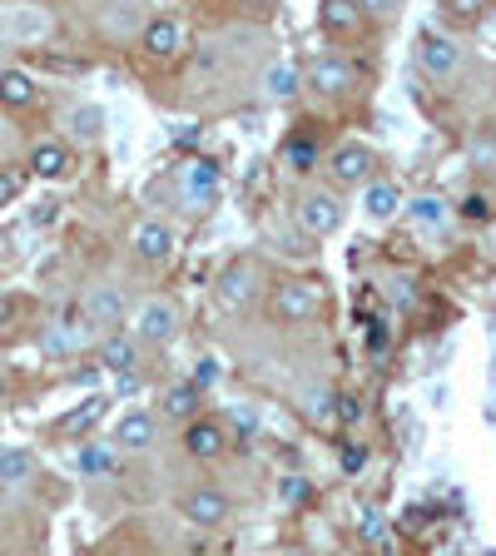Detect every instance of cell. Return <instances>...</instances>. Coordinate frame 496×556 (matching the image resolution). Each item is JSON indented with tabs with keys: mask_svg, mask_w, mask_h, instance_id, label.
Returning a JSON list of instances; mask_svg holds the SVG:
<instances>
[{
	"mask_svg": "<svg viewBox=\"0 0 496 556\" xmlns=\"http://www.w3.org/2000/svg\"><path fill=\"white\" fill-rule=\"evenodd\" d=\"M417 65H422L432 80H457V70H462V45L447 40V35H422V40H417Z\"/></svg>",
	"mask_w": 496,
	"mask_h": 556,
	"instance_id": "obj_7",
	"label": "cell"
},
{
	"mask_svg": "<svg viewBox=\"0 0 496 556\" xmlns=\"http://www.w3.org/2000/svg\"><path fill=\"white\" fill-rule=\"evenodd\" d=\"M65 135L75 139V144H95V139L105 135V110L100 105H75L65 115Z\"/></svg>",
	"mask_w": 496,
	"mask_h": 556,
	"instance_id": "obj_20",
	"label": "cell"
},
{
	"mask_svg": "<svg viewBox=\"0 0 496 556\" xmlns=\"http://www.w3.org/2000/svg\"><path fill=\"white\" fill-rule=\"evenodd\" d=\"M35 477V457L25 452V447H0V482L5 487H20V482H30Z\"/></svg>",
	"mask_w": 496,
	"mask_h": 556,
	"instance_id": "obj_23",
	"label": "cell"
},
{
	"mask_svg": "<svg viewBox=\"0 0 496 556\" xmlns=\"http://www.w3.org/2000/svg\"><path fill=\"white\" fill-rule=\"evenodd\" d=\"M40 348H45V358H70V353L80 348V333H75L70 323H50V328L40 333Z\"/></svg>",
	"mask_w": 496,
	"mask_h": 556,
	"instance_id": "obj_28",
	"label": "cell"
},
{
	"mask_svg": "<svg viewBox=\"0 0 496 556\" xmlns=\"http://www.w3.org/2000/svg\"><path fill=\"white\" fill-rule=\"evenodd\" d=\"M214 373H219V368H214V358H204V363H199V378H194V388H199V383H209Z\"/></svg>",
	"mask_w": 496,
	"mask_h": 556,
	"instance_id": "obj_37",
	"label": "cell"
},
{
	"mask_svg": "<svg viewBox=\"0 0 496 556\" xmlns=\"http://www.w3.org/2000/svg\"><path fill=\"white\" fill-rule=\"evenodd\" d=\"M224 447H229V432H224L219 422H209V417H194V422L184 427V452H189V457H199V462H214Z\"/></svg>",
	"mask_w": 496,
	"mask_h": 556,
	"instance_id": "obj_11",
	"label": "cell"
},
{
	"mask_svg": "<svg viewBox=\"0 0 496 556\" xmlns=\"http://www.w3.org/2000/svg\"><path fill=\"white\" fill-rule=\"evenodd\" d=\"M303 413L313 417V422H333V417H338V398L323 393V388H308V393H303Z\"/></svg>",
	"mask_w": 496,
	"mask_h": 556,
	"instance_id": "obj_32",
	"label": "cell"
},
{
	"mask_svg": "<svg viewBox=\"0 0 496 556\" xmlns=\"http://www.w3.org/2000/svg\"><path fill=\"white\" fill-rule=\"evenodd\" d=\"M318 303H323L318 283H303V278H288V283H278V293H273V313H278L283 323H308V318H318Z\"/></svg>",
	"mask_w": 496,
	"mask_h": 556,
	"instance_id": "obj_4",
	"label": "cell"
},
{
	"mask_svg": "<svg viewBox=\"0 0 496 556\" xmlns=\"http://www.w3.org/2000/svg\"><path fill=\"white\" fill-rule=\"evenodd\" d=\"M358 413H363V408H358L353 398H338V417H343V422H358Z\"/></svg>",
	"mask_w": 496,
	"mask_h": 556,
	"instance_id": "obj_36",
	"label": "cell"
},
{
	"mask_svg": "<svg viewBox=\"0 0 496 556\" xmlns=\"http://www.w3.org/2000/svg\"><path fill=\"white\" fill-rule=\"evenodd\" d=\"M402 189L392 184V179H372L368 189H363V219L368 224H387V219H397L402 214Z\"/></svg>",
	"mask_w": 496,
	"mask_h": 556,
	"instance_id": "obj_12",
	"label": "cell"
},
{
	"mask_svg": "<svg viewBox=\"0 0 496 556\" xmlns=\"http://www.w3.org/2000/svg\"><path fill=\"white\" fill-rule=\"evenodd\" d=\"M318 15H323L328 30H358V20H363V10H358V5H343V0H328Z\"/></svg>",
	"mask_w": 496,
	"mask_h": 556,
	"instance_id": "obj_30",
	"label": "cell"
},
{
	"mask_svg": "<svg viewBox=\"0 0 496 556\" xmlns=\"http://www.w3.org/2000/svg\"><path fill=\"white\" fill-rule=\"evenodd\" d=\"M105 408H110V398H85V403H80L75 413L60 417V432H65V437H80L85 427H95V422L105 417Z\"/></svg>",
	"mask_w": 496,
	"mask_h": 556,
	"instance_id": "obj_25",
	"label": "cell"
},
{
	"mask_svg": "<svg viewBox=\"0 0 496 556\" xmlns=\"http://www.w3.org/2000/svg\"><path fill=\"white\" fill-rule=\"evenodd\" d=\"M358 537H363L368 547H377V552H387V547H392V532H387L382 512H363V517H358Z\"/></svg>",
	"mask_w": 496,
	"mask_h": 556,
	"instance_id": "obj_31",
	"label": "cell"
},
{
	"mask_svg": "<svg viewBox=\"0 0 496 556\" xmlns=\"http://www.w3.org/2000/svg\"><path fill=\"white\" fill-rule=\"evenodd\" d=\"M353 80H358V70H353L348 60H338V55H323V60L308 70V85H313L318 95H328V100H333V95H348Z\"/></svg>",
	"mask_w": 496,
	"mask_h": 556,
	"instance_id": "obj_10",
	"label": "cell"
},
{
	"mask_svg": "<svg viewBox=\"0 0 496 556\" xmlns=\"http://www.w3.org/2000/svg\"><path fill=\"white\" fill-rule=\"evenodd\" d=\"M293 214H298L303 234H333L343 224V199L333 189H303V199H298Z\"/></svg>",
	"mask_w": 496,
	"mask_h": 556,
	"instance_id": "obj_3",
	"label": "cell"
},
{
	"mask_svg": "<svg viewBox=\"0 0 496 556\" xmlns=\"http://www.w3.org/2000/svg\"><path fill=\"white\" fill-rule=\"evenodd\" d=\"M492 254H496V239H492Z\"/></svg>",
	"mask_w": 496,
	"mask_h": 556,
	"instance_id": "obj_43",
	"label": "cell"
},
{
	"mask_svg": "<svg viewBox=\"0 0 496 556\" xmlns=\"http://www.w3.org/2000/svg\"><path fill=\"white\" fill-rule=\"evenodd\" d=\"M134 254H139L144 264H164V259L174 254V229H169L164 219H144V224L134 229Z\"/></svg>",
	"mask_w": 496,
	"mask_h": 556,
	"instance_id": "obj_13",
	"label": "cell"
},
{
	"mask_svg": "<svg viewBox=\"0 0 496 556\" xmlns=\"http://www.w3.org/2000/svg\"><path fill=\"white\" fill-rule=\"evenodd\" d=\"M0 398H5V378H0Z\"/></svg>",
	"mask_w": 496,
	"mask_h": 556,
	"instance_id": "obj_41",
	"label": "cell"
},
{
	"mask_svg": "<svg viewBox=\"0 0 496 556\" xmlns=\"http://www.w3.org/2000/svg\"><path fill=\"white\" fill-rule=\"evenodd\" d=\"M115 462H120V447H115V442H85V447H80V472H90V477L115 472Z\"/></svg>",
	"mask_w": 496,
	"mask_h": 556,
	"instance_id": "obj_27",
	"label": "cell"
},
{
	"mask_svg": "<svg viewBox=\"0 0 496 556\" xmlns=\"http://www.w3.org/2000/svg\"><path fill=\"white\" fill-rule=\"evenodd\" d=\"M179 517H184L189 527H199V532H214V527H224V522L234 517V502H229L219 487H194V492L179 497Z\"/></svg>",
	"mask_w": 496,
	"mask_h": 556,
	"instance_id": "obj_2",
	"label": "cell"
},
{
	"mask_svg": "<svg viewBox=\"0 0 496 556\" xmlns=\"http://www.w3.org/2000/svg\"><path fill=\"white\" fill-rule=\"evenodd\" d=\"M144 50L154 55V60H174L179 50H184V25L174 20V15H149V25H144Z\"/></svg>",
	"mask_w": 496,
	"mask_h": 556,
	"instance_id": "obj_9",
	"label": "cell"
},
{
	"mask_svg": "<svg viewBox=\"0 0 496 556\" xmlns=\"http://www.w3.org/2000/svg\"><path fill=\"white\" fill-rule=\"evenodd\" d=\"M214 194H219V169L209 164V159H189L184 169H179V199H184V209H209L214 204Z\"/></svg>",
	"mask_w": 496,
	"mask_h": 556,
	"instance_id": "obj_6",
	"label": "cell"
},
{
	"mask_svg": "<svg viewBox=\"0 0 496 556\" xmlns=\"http://www.w3.org/2000/svg\"><path fill=\"white\" fill-rule=\"evenodd\" d=\"M0 75H5V40H0Z\"/></svg>",
	"mask_w": 496,
	"mask_h": 556,
	"instance_id": "obj_40",
	"label": "cell"
},
{
	"mask_svg": "<svg viewBox=\"0 0 496 556\" xmlns=\"http://www.w3.org/2000/svg\"><path fill=\"white\" fill-rule=\"evenodd\" d=\"M318 154H323V149H318V139H313V135L288 139V149H283V159H288L298 174H303V169H313V164H318Z\"/></svg>",
	"mask_w": 496,
	"mask_h": 556,
	"instance_id": "obj_29",
	"label": "cell"
},
{
	"mask_svg": "<svg viewBox=\"0 0 496 556\" xmlns=\"http://www.w3.org/2000/svg\"><path fill=\"white\" fill-rule=\"evenodd\" d=\"M303 497H308V482H303V477H288V482H283V502H303Z\"/></svg>",
	"mask_w": 496,
	"mask_h": 556,
	"instance_id": "obj_35",
	"label": "cell"
},
{
	"mask_svg": "<svg viewBox=\"0 0 496 556\" xmlns=\"http://www.w3.org/2000/svg\"><path fill=\"white\" fill-rule=\"evenodd\" d=\"M154 437H159V417L149 408H129L115 422V447L120 452H144V447H154Z\"/></svg>",
	"mask_w": 496,
	"mask_h": 556,
	"instance_id": "obj_8",
	"label": "cell"
},
{
	"mask_svg": "<svg viewBox=\"0 0 496 556\" xmlns=\"http://www.w3.org/2000/svg\"><path fill=\"white\" fill-rule=\"evenodd\" d=\"M159 413L169 417V422H194L199 417V388L194 383H169L164 388V398H159Z\"/></svg>",
	"mask_w": 496,
	"mask_h": 556,
	"instance_id": "obj_18",
	"label": "cell"
},
{
	"mask_svg": "<svg viewBox=\"0 0 496 556\" xmlns=\"http://www.w3.org/2000/svg\"><path fill=\"white\" fill-rule=\"evenodd\" d=\"M0 139H5V120H0Z\"/></svg>",
	"mask_w": 496,
	"mask_h": 556,
	"instance_id": "obj_42",
	"label": "cell"
},
{
	"mask_svg": "<svg viewBox=\"0 0 496 556\" xmlns=\"http://www.w3.org/2000/svg\"><path fill=\"white\" fill-rule=\"evenodd\" d=\"M5 35L20 40V45H35V40L50 35V15H45L40 5H15V10L5 15Z\"/></svg>",
	"mask_w": 496,
	"mask_h": 556,
	"instance_id": "obj_16",
	"label": "cell"
},
{
	"mask_svg": "<svg viewBox=\"0 0 496 556\" xmlns=\"http://www.w3.org/2000/svg\"><path fill=\"white\" fill-rule=\"evenodd\" d=\"M472 164H477V169H496V135L492 130H482V135L472 139Z\"/></svg>",
	"mask_w": 496,
	"mask_h": 556,
	"instance_id": "obj_33",
	"label": "cell"
},
{
	"mask_svg": "<svg viewBox=\"0 0 496 556\" xmlns=\"http://www.w3.org/2000/svg\"><path fill=\"white\" fill-rule=\"evenodd\" d=\"M343 467H348V472H358V467H363V452H358V447H348V457H343Z\"/></svg>",
	"mask_w": 496,
	"mask_h": 556,
	"instance_id": "obj_39",
	"label": "cell"
},
{
	"mask_svg": "<svg viewBox=\"0 0 496 556\" xmlns=\"http://www.w3.org/2000/svg\"><path fill=\"white\" fill-rule=\"evenodd\" d=\"M298 85H303V70H298L293 60H278V65L263 70V95H268V100H293Z\"/></svg>",
	"mask_w": 496,
	"mask_h": 556,
	"instance_id": "obj_21",
	"label": "cell"
},
{
	"mask_svg": "<svg viewBox=\"0 0 496 556\" xmlns=\"http://www.w3.org/2000/svg\"><path fill=\"white\" fill-rule=\"evenodd\" d=\"M184 313L174 298H144L139 313H134V343H169L179 333Z\"/></svg>",
	"mask_w": 496,
	"mask_h": 556,
	"instance_id": "obj_1",
	"label": "cell"
},
{
	"mask_svg": "<svg viewBox=\"0 0 496 556\" xmlns=\"http://www.w3.org/2000/svg\"><path fill=\"white\" fill-rule=\"evenodd\" d=\"M30 100H35V80H30L25 70H5V75H0V105L25 110Z\"/></svg>",
	"mask_w": 496,
	"mask_h": 556,
	"instance_id": "obj_24",
	"label": "cell"
},
{
	"mask_svg": "<svg viewBox=\"0 0 496 556\" xmlns=\"http://www.w3.org/2000/svg\"><path fill=\"white\" fill-rule=\"evenodd\" d=\"M144 25H149V10H144V5H134V0H124V5H105V10H100V30H105V35H115V40H134V35H144Z\"/></svg>",
	"mask_w": 496,
	"mask_h": 556,
	"instance_id": "obj_14",
	"label": "cell"
},
{
	"mask_svg": "<svg viewBox=\"0 0 496 556\" xmlns=\"http://www.w3.org/2000/svg\"><path fill=\"white\" fill-rule=\"evenodd\" d=\"M253 293H258V269H253L248 259L229 264L224 278H219V303H224V308H244Z\"/></svg>",
	"mask_w": 496,
	"mask_h": 556,
	"instance_id": "obj_15",
	"label": "cell"
},
{
	"mask_svg": "<svg viewBox=\"0 0 496 556\" xmlns=\"http://www.w3.org/2000/svg\"><path fill=\"white\" fill-rule=\"evenodd\" d=\"M30 219H35V224H50V219H55V204H40V209H35Z\"/></svg>",
	"mask_w": 496,
	"mask_h": 556,
	"instance_id": "obj_38",
	"label": "cell"
},
{
	"mask_svg": "<svg viewBox=\"0 0 496 556\" xmlns=\"http://www.w3.org/2000/svg\"><path fill=\"white\" fill-rule=\"evenodd\" d=\"M15 199H20V174L0 169V209H5V204H15Z\"/></svg>",
	"mask_w": 496,
	"mask_h": 556,
	"instance_id": "obj_34",
	"label": "cell"
},
{
	"mask_svg": "<svg viewBox=\"0 0 496 556\" xmlns=\"http://www.w3.org/2000/svg\"><path fill=\"white\" fill-rule=\"evenodd\" d=\"M372 164H377V154H372L368 144H338L333 149V159H328V174H333V184L338 189H353V184H372Z\"/></svg>",
	"mask_w": 496,
	"mask_h": 556,
	"instance_id": "obj_5",
	"label": "cell"
},
{
	"mask_svg": "<svg viewBox=\"0 0 496 556\" xmlns=\"http://www.w3.org/2000/svg\"><path fill=\"white\" fill-rule=\"evenodd\" d=\"M100 363H105L110 373H120V378H134V368H139V343H134L129 333H110V338L100 343Z\"/></svg>",
	"mask_w": 496,
	"mask_h": 556,
	"instance_id": "obj_17",
	"label": "cell"
},
{
	"mask_svg": "<svg viewBox=\"0 0 496 556\" xmlns=\"http://www.w3.org/2000/svg\"><path fill=\"white\" fill-rule=\"evenodd\" d=\"M85 318H90V323H124V293L110 288V283L90 288V293H85Z\"/></svg>",
	"mask_w": 496,
	"mask_h": 556,
	"instance_id": "obj_19",
	"label": "cell"
},
{
	"mask_svg": "<svg viewBox=\"0 0 496 556\" xmlns=\"http://www.w3.org/2000/svg\"><path fill=\"white\" fill-rule=\"evenodd\" d=\"M407 209V219L417 224V229H442L447 224V204L437 199V194H422V199H412V204H402Z\"/></svg>",
	"mask_w": 496,
	"mask_h": 556,
	"instance_id": "obj_26",
	"label": "cell"
},
{
	"mask_svg": "<svg viewBox=\"0 0 496 556\" xmlns=\"http://www.w3.org/2000/svg\"><path fill=\"white\" fill-rule=\"evenodd\" d=\"M30 169H35L40 179H65V174H70V149L55 144V139H45V144L30 149Z\"/></svg>",
	"mask_w": 496,
	"mask_h": 556,
	"instance_id": "obj_22",
	"label": "cell"
}]
</instances>
